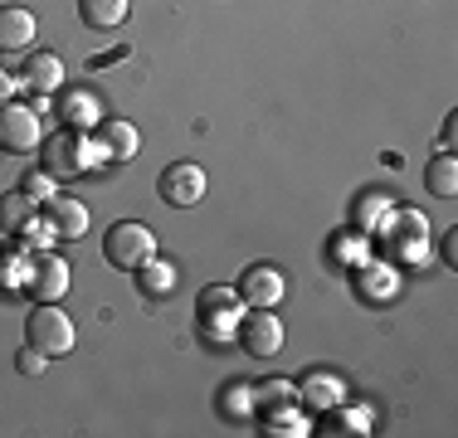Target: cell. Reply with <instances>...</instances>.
Segmentation results:
<instances>
[{
    "label": "cell",
    "instance_id": "obj_22",
    "mask_svg": "<svg viewBox=\"0 0 458 438\" xmlns=\"http://www.w3.org/2000/svg\"><path fill=\"white\" fill-rule=\"evenodd\" d=\"M20 190H25L30 200H39V205H45V200H54V195H59V190H54V175H49V171H30V175H25V185H20Z\"/></svg>",
    "mask_w": 458,
    "mask_h": 438
},
{
    "label": "cell",
    "instance_id": "obj_17",
    "mask_svg": "<svg viewBox=\"0 0 458 438\" xmlns=\"http://www.w3.org/2000/svg\"><path fill=\"white\" fill-rule=\"evenodd\" d=\"M239 307H244V298H239L234 288H205L200 292V312L210 316V322H220V316L239 322Z\"/></svg>",
    "mask_w": 458,
    "mask_h": 438
},
{
    "label": "cell",
    "instance_id": "obj_7",
    "mask_svg": "<svg viewBox=\"0 0 458 438\" xmlns=\"http://www.w3.org/2000/svg\"><path fill=\"white\" fill-rule=\"evenodd\" d=\"M0 147L5 151H35L39 147V113L35 107H20V103L0 107Z\"/></svg>",
    "mask_w": 458,
    "mask_h": 438
},
{
    "label": "cell",
    "instance_id": "obj_15",
    "mask_svg": "<svg viewBox=\"0 0 458 438\" xmlns=\"http://www.w3.org/2000/svg\"><path fill=\"white\" fill-rule=\"evenodd\" d=\"M137 282H141L147 298H171V292H176V268H171L166 258H147L137 268Z\"/></svg>",
    "mask_w": 458,
    "mask_h": 438
},
{
    "label": "cell",
    "instance_id": "obj_16",
    "mask_svg": "<svg viewBox=\"0 0 458 438\" xmlns=\"http://www.w3.org/2000/svg\"><path fill=\"white\" fill-rule=\"evenodd\" d=\"M424 185H429V195H439V200H454L458 195V156H434L429 171H424Z\"/></svg>",
    "mask_w": 458,
    "mask_h": 438
},
{
    "label": "cell",
    "instance_id": "obj_19",
    "mask_svg": "<svg viewBox=\"0 0 458 438\" xmlns=\"http://www.w3.org/2000/svg\"><path fill=\"white\" fill-rule=\"evenodd\" d=\"M302 400H312L318 409H332V404H342V380L336 375H318L302 385Z\"/></svg>",
    "mask_w": 458,
    "mask_h": 438
},
{
    "label": "cell",
    "instance_id": "obj_27",
    "mask_svg": "<svg viewBox=\"0 0 458 438\" xmlns=\"http://www.w3.org/2000/svg\"><path fill=\"white\" fill-rule=\"evenodd\" d=\"M458 258V234H444V263Z\"/></svg>",
    "mask_w": 458,
    "mask_h": 438
},
{
    "label": "cell",
    "instance_id": "obj_18",
    "mask_svg": "<svg viewBox=\"0 0 458 438\" xmlns=\"http://www.w3.org/2000/svg\"><path fill=\"white\" fill-rule=\"evenodd\" d=\"M390 215H395V210H390V195H376V190H370L366 200L352 210V219H356L361 229H380V224H390Z\"/></svg>",
    "mask_w": 458,
    "mask_h": 438
},
{
    "label": "cell",
    "instance_id": "obj_11",
    "mask_svg": "<svg viewBox=\"0 0 458 438\" xmlns=\"http://www.w3.org/2000/svg\"><path fill=\"white\" fill-rule=\"evenodd\" d=\"M20 83L35 88V93H54V88L64 83V59H59V54H49V49L30 54V59H25V79H20Z\"/></svg>",
    "mask_w": 458,
    "mask_h": 438
},
{
    "label": "cell",
    "instance_id": "obj_9",
    "mask_svg": "<svg viewBox=\"0 0 458 438\" xmlns=\"http://www.w3.org/2000/svg\"><path fill=\"white\" fill-rule=\"evenodd\" d=\"M283 292H288V282H283V268H274V263H254L239 282V298L249 307H278Z\"/></svg>",
    "mask_w": 458,
    "mask_h": 438
},
{
    "label": "cell",
    "instance_id": "obj_6",
    "mask_svg": "<svg viewBox=\"0 0 458 438\" xmlns=\"http://www.w3.org/2000/svg\"><path fill=\"white\" fill-rule=\"evenodd\" d=\"M137 127L123 122V117H107V122H98V141H89L93 151V166L98 161H132L137 156Z\"/></svg>",
    "mask_w": 458,
    "mask_h": 438
},
{
    "label": "cell",
    "instance_id": "obj_13",
    "mask_svg": "<svg viewBox=\"0 0 458 438\" xmlns=\"http://www.w3.org/2000/svg\"><path fill=\"white\" fill-rule=\"evenodd\" d=\"M30 224H39V200H30L25 190L0 195V229L5 234H25Z\"/></svg>",
    "mask_w": 458,
    "mask_h": 438
},
{
    "label": "cell",
    "instance_id": "obj_12",
    "mask_svg": "<svg viewBox=\"0 0 458 438\" xmlns=\"http://www.w3.org/2000/svg\"><path fill=\"white\" fill-rule=\"evenodd\" d=\"M35 39V15L25 5H0V49H30Z\"/></svg>",
    "mask_w": 458,
    "mask_h": 438
},
{
    "label": "cell",
    "instance_id": "obj_10",
    "mask_svg": "<svg viewBox=\"0 0 458 438\" xmlns=\"http://www.w3.org/2000/svg\"><path fill=\"white\" fill-rule=\"evenodd\" d=\"M45 219H49L54 239H83V229H89V205L73 200V195H54V200H45Z\"/></svg>",
    "mask_w": 458,
    "mask_h": 438
},
{
    "label": "cell",
    "instance_id": "obj_20",
    "mask_svg": "<svg viewBox=\"0 0 458 438\" xmlns=\"http://www.w3.org/2000/svg\"><path fill=\"white\" fill-rule=\"evenodd\" d=\"M64 117H69L73 127H93L98 122V103L89 93H69V97H64Z\"/></svg>",
    "mask_w": 458,
    "mask_h": 438
},
{
    "label": "cell",
    "instance_id": "obj_24",
    "mask_svg": "<svg viewBox=\"0 0 458 438\" xmlns=\"http://www.w3.org/2000/svg\"><path fill=\"white\" fill-rule=\"evenodd\" d=\"M45 350H35V346H30V350H20V356H15V370H20V375H39V370H45Z\"/></svg>",
    "mask_w": 458,
    "mask_h": 438
},
{
    "label": "cell",
    "instance_id": "obj_2",
    "mask_svg": "<svg viewBox=\"0 0 458 438\" xmlns=\"http://www.w3.org/2000/svg\"><path fill=\"white\" fill-rule=\"evenodd\" d=\"M103 258L113 263V268L137 273L147 258H157V234H151L147 224H137V219H123V224L107 229V239H103Z\"/></svg>",
    "mask_w": 458,
    "mask_h": 438
},
{
    "label": "cell",
    "instance_id": "obj_3",
    "mask_svg": "<svg viewBox=\"0 0 458 438\" xmlns=\"http://www.w3.org/2000/svg\"><path fill=\"white\" fill-rule=\"evenodd\" d=\"M239 346L259 360L278 356L283 350V322H278L274 307H254L249 316H239Z\"/></svg>",
    "mask_w": 458,
    "mask_h": 438
},
{
    "label": "cell",
    "instance_id": "obj_26",
    "mask_svg": "<svg viewBox=\"0 0 458 438\" xmlns=\"http://www.w3.org/2000/svg\"><path fill=\"white\" fill-rule=\"evenodd\" d=\"M268 434H288V438H293V434H308V429H302V424L293 419V414H283V419H278V429H268Z\"/></svg>",
    "mask_w": 458,
    "mask_h": 438
},
{
    "label": "cell",
    "instance_id": "obj_14",
    "mask_svg": "<svg viewBox=\"0 0 458 438\" xmlns=\"http://www.w3.org/2000/svg\"><path fill=\"white\" fill-rule=\"evenodd\" d=\"M127 10H132V0H79L83 25H93V29H117L127 20Z\"/></svg>",
    "mask_w": 458,
    "mask_h": 438
},
{
    "label": "cell",
    "instance_id": "obj_21",
    "mask_svg": "<svg viewBox=\"0 0 458 438\" xmlns=\"http://www.w3.org/2000/svg\"><path fill=\"white\" fill-rule=\"evenodd\" d=\"M254 400L268 404V409H288V404H293V385H288V380H264V385L254 390Z\"/></svg>",
    "mask_w": 458,
    "mask_h": 438
},
{
    "label": "cell",
    "instance_id": "obj_23",
    "mask_svg": "<svg viewBox=\"0 0 458 438\" xmlns=\"http://www.w3.org/2000/svg\"><path fill=\"white\" fill-rule=\"evenodd\" d=\"M249 404H254L249 385H225V400H220V409H225V414H249Z\"/></svg>",
    "mask_w": 458,
    "mask_h": 438
},
{
    "label": "cell",
    "instance_id": "obj_5",
    "mask_svg": "<svg viewBox=\"0 0 458 438\" xmlns=\"http://www.w3.org/2000/svg\"><path fill=\"white\" fill-rule=\"evenodd\" d=\"M45 171L59 181V175H79V171H93V151L79 131H59V137L45 141Z\"/></svg>",
    "mask_w": 458,
    "mask_h": 438
},
{
    "label": "cell",
    "instance_id": "obj_4",
    "mask_svg": "<svg viewBox=\"0 0 458 438\" xmlns=\"http://www.w3.org/2000/svg\"><path fill=\"white\" fill-rule=\"evenodd\" d=\"M157 195H161L166 205H176V210H191V205L205 200V171L195 166V161H176V166L161 171Z\"/></svg>",
    "mask_w": 458,
    "mask_h": 438
},
{
    "label": "cell",
    "instance_id": "obj_1",
    "mask_svg": "<svg viewBox=\"0 0 458 438\" xmlns=\"http://www.w3.org/2000/svg\"><path fill=\"white\" fill-rule=\"evenodd\" d=\"M25 336L35 350H45V356H69L73 346H79V326H73L69 312H59L54 302H39L35 312L25 316Z\"/></svg>",
    "mask_w": 458,
    "mask_h": 438
},
{
    "label": "cell",
    "instance_id": "obj_25",
    "mask_svg": "<svg viewBox=\"0 0 458 438\" xmlns=\"http://www.w3.org/2000/svg\"><path fill=\"white\" fill-rule=\"evenodd\" d=\"M15 88H20V79H10V73L0 69V107H5V103H15Z\"/></svg>",
    "mask_w": 458,
    "mask_h": 438
},
{
    "label": "cell",
    "instance_id": "obj_8",
    "mask_svg": "<svg viewBox=\"0 0 458 438\" xmlns=\"http://www.w3.org/2000/svg\"><path fill=\"white\" fill-rule=\"evenodd\" d=\"M25 288L35 292L39 302H59L64 292H69V263H64L59 254H39V258H30V278H25Z\"/></svg>",
    "mask_w": 458,
    "mask_h": 438
}]
</instances>
